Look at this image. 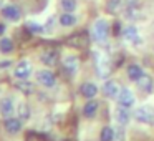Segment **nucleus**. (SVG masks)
<instances>
[{"label": "nucleus", "instance_id": "nucleus-1", "mask_svg": "<svg viewBox=\"0 0 154 141\" xmlns=\"http://www.w3.org/2000/svg\"><path fill=\"white\" fill-rule=\"evenodd\" d=\"M134 118H136V121H139V123L152 126L154 124V108L149 106V105L139 106L136 111H134Z\"/></svg>", "mask_w": 154, "mask_h": 141}, {"label": "nucleus", "instance_id": "nucleus-2", "mask_svg": "<svg viewBox=\"0 0 154 141\" xmlns=\"http://www.w3.org/2000/svg\"><path fill=\"white\" fill-rule=\"evenodd\" d=\"M108 33H109V25H108L106 20H103V18H100V20L94 22L93 25V38L96 42H104L108 37Z\"/></svg>", "mask_w": 154, "mask_h": 141}, {"label": "nucleus", "instance_id": "nucleus-3", "mask_svg": "<svg viewBox=\"0 0 154 141\" xmlns=\"http://www.w3.org/2000/svg\"><path fill=\"white\" fill-rule=\"evenodd\" d=\"M32 71H33V67H32L30 60H20L14 68V77L17 80H27L32 75Z\"/></svg>", "mask_w": 154, "mask_h": 141}, {"label": "nucleus", "instance_id": "nucleus-4", "mask_svg": "<svg viewBox=\"0 0 154 141\" xmlns=\"http://www.w3.org/2000/svg\"><path fill=\"white\" fill-rule=\"evenodd\" d=\"M35 77H37V83H40L45 88H53L57 85V77L50 70H38Z\"/></svg>", "mask_w": 154, "mask_h": 141}, {"label": "nucleus", "instance_id": "nucleus-5", "mask_svg": "<svg viewBox=\"0 0 154 141\" xmlns=\"http://www.w3.org/2000/svg\"><path fill=\"white\" fill-rule=\"evenodd\" d=\"M15 111H17V108H15L14 98H12V96H4V98H0V116L10 118V116H14Z\"/></svg>", "mask_w": 154, "mask_h": 141}, {"label": "nucleus", "instance_id": "nucleus-6", "mask_svg": "<svg viewBox=\"0 0 154 141\" xmlns=\"http://www.w3.org/2000/svg\"><path fill=\"white\" fill-rule=\"evenodd\" d=\"M22 126H23V123L18 116H10L4 120V130L8 134H18L22 131Z\"/></svg>", "mask_w": 154, "mask_h": 141}, {"label": "nucleus", "instance_id": "nucleus-7", "mask_svg": "<svg viewBox=\"0 0 154 141\" xmlns=\"http://www.w3.org/2000/svg\"><path fill=\"white\" fill-rule=\"evenodd\" d=\"M90 43V37H88L86 32H80V33H75L68 38V45L75 48H86Z\"/></svg>", "mask_w": 154, "mask_h": 141}, {"label": "nucleus", "instance_id": "nucleus-8", "mask_svg": "<svg viewBox=\"0 0 154 141\" xmlns=\"http://www.w3.org/2000/svg\"><path fill=\"white\" fill-rule=\"evenodd\" d=\"M118 101H119V106L124 108H131L134 105V95L129 88H121L119 95H118Z\"/></svg>", "mask_w": 154, "mask_h": 141}, {"label": "nucleus", "instance_id": "nucleus-9", "mask_svg": "<svg viewBox=\"0 0 154 141\" xmlns=\"http://www.w3.org/2000/svg\"><path fill=\"white\" fill-rule=\"evenodd\" d=\"M2 15L10 22H18L20 17H22V12H20V8H18L17 5L8 4V5H5V7L2 8Z\"/></svg>", "mask_w": 154, "mask_h": 141}, {"label": "nucleus", "instance_id": "nucleus-10", "mask_svg": "<svg viewBox=\"0 0 154 141\" xmlns=\"http://www.w3.org/2000/svg\"><path fill=\"white\" fill-rule=\"evenodd\" d=\"M94 65H96V70H98V75H100V77L104 78L109 73V61H108L101 53L94 55Z\"/></svg>", "mask_w": 154, "mask_h": 141}, {"label": "nucleus", "instance_id": "nucleus-11", "mask_svg": "<svg viewBox=\"0 0 154 141\" xmlns=\"http://www.w3.org/2000/svg\"><path fill=\"white\" fill-rule=\"evenodd\" d=\"M40 60L43 65H47V67H53V65H57L58 61V52L55 50V48H48V50H43L40 55Z\"/></svg>", "mask_w": 154, "mask_h": 141}, {"label": "nucleus", "instance_id": "nucleus-12", "mask_svg": "<svg viewBox=\"0 0 154 141\" xmlns=\"http://www.w3.org/2000/svg\"><path fill=\"white\" fill-rule=\"evenodd\" d=\"M78 67H80V61H78L76 57L68 55V57L63 58V68H65V71H66L68 75H71V77H73V75L78 71Z\"/></svg>", "mask_w": 154, "mask_h": 141}, {"label": "nucleus", "instance_id": "nucleus-13", "mask_svg": "<svg viewBox=\"0 0 154 141\" xmlns=\"http://www.w3.org/2000/svg\"><path fill=\"white\" fill-rule=\"evenodd\" d=\"M136 83H137V88H139L143 93H151V91L154 90V80H152V77L147 75V73H144Z\"/></svg>", "mask_w": 154, "mask_h": 141}, {"label": "nucleus", "instance_id": "nucleus-14", "mask_svg": "<svg viewBox=\"0 0 154 141\" xmlns=\"http://www.w3.org/2000/svg\"><path fill=\"white\" fill-rule=\"evenodd\" d=\"M103 93H104V96H108V98H118V95H119V86H118L116 81L108 80L106 83L103 85Z\"/></svg>", "mask_w": 154, "mask_h": 141}, {"label": "nucleus", "instance_id": "nucleus-15", "mask_svg": "<svg viewBox=\"0 0 154 141\" xmlns=\"http://www.w3.org/2000/svg\"><path fill=\"white\" fill-rule=\"evenodd\" d=\"M80 91H81V95H83L85 98H88V100H93L94 96H96V93H98V86L94 83H83L81 85V88H80Z\"/></svg>", "mask_w": 154, "mask_h": 141}, {"label": "nucleus", "instance_id": "nucleus-16", "mask_svg": "<svg viewBox=\"0 0 154 141\" xmlns=\"http://www.w3.org/2000/svg\"><path fill=\"white\" fill-rule=\"evenodd\" d=\"M123 38H124V40L133 42V43H141L137 28H134V27H126V28H124V30H123Z\"/></svg>", "mask_w": 154, "mask_h": 141}, {"label": "nucleus", "instance_id": "nucleus-17", "mask_svg": "<svg viewBox=\"0 0 154 141\" xmlns=\"http://www.w3.org/2000/svg\"><path fill=\"white\" fill-rule=\"evenodd\" d=\"M114 118H116V121L121 124V126L128 124V121H129V113H128V108L119 106L116 111H114Z\"/></svg>", "mask_w": 154, "mask_h": 141}, {"label": "nucleus", "instance_id": "nucleus-18", "mask_svg": "<svg viewBox=\"0 0 154 141\" xmlns=\"http://www.w3.org/2000/svg\"><path fill=\"white\" fill-rule=\"evenodd\" d=\"M17 114H18V118H20L22 121H27V120H30V116H32V111H30V106H28V103H25V101H22V103L17 106Z\"/></svg>", "mask_w": 154, "mask_h": 141}, {"label": "nucleus", "instance_id": "nucleus-19", "mask_svg": "<svg viewBox=\"0 0 154 141\" xmlns=\"http://www.w3.org/2000/svg\"><path fill=\"white\" fill-rule=\"evenodd\" d=\"M143 75H144V70L139 65H129V67H128V77H129V80L137 81Z\"/></svg>", "mask_w": 154, "mask_h": 141}, {"label": "nucleus", "instance_id": "nucleus-20", "mask_svg": "<svg viewBox=\"0 0 154 141\" xmlns=\"http://www.w3.org/2000/svg\"><path fill=\"white\" fill-rule=\"evenodd\" d=\"M96 111H98V101H94V100H90L83 106V114L86 118H93L96 114Z\"/></svg>", "mask_w": 154, "mask_h": 141}, {"label": "nucleus", "instance_id": "nucleus-21", "mask_svg": "<svg viewBox=\"0 0 154 141\" xmlns=\"http://www.w3.org/2000/svg\"><path fill=\"white\" fill-rule=\"evenodd\" d=\"M15 50V45L10 38H0V53L8 55Z\"/></svg>", "mask_w": 154, "mask_h": 141}, {"label": "nucleus", "instance_id": "nucleus-22", "mask_svg": "<svg viewBox=\"0 0 154 141\" xmlns=\"http://www.w3.org/2000/svg\"><path fill=\"white\" fill-rule=\"evenodd\" d=\"M116 138V131L111 126H104L100 133V141H114Z\"/></svg>", "mask_w": 154, "mask_h": 141}, {"label": "nucleus", "instance_id": "nucleus-23", "mask_svg": "<svg viewBox=\"0 0 154 141\" xmlns=\"http://www.w3.org/2000/svg\"><path fill=\"white\" fill-rule=\"evenodd\" d=\"M60 24L63 25V27H73V25L76 24V17H75L71 12H66V14H63L60 17Z\"/></svg>", "mask_w": 154, "mask_h": 141}, {"label": "nucleus", "instance_id": "nucleus-24", "mask_svg": "<svg viewBox=\"0 0 154 141\" xmlns=\"http://www.w3.org/2000/svg\"><path fill=\"white\" fill-rule=\"evenodd\" d=\"M121 4H123V0H108L106 10L109 12V14H116V12L121 8Z\"/></svg>", "mask_w": 154, "mask_h": 141}, {"label": "nucleus", "instance_id": "nucleus-25", "mask_svg": "<svg viewBox=\"0 0 154 141\" xmlns=\"http://www.w3.org/2000/svg\"><path fill=\"white\" fill-rule=\"evenodd\" d=\"M17 88H18L20 91H23L25 95H30L32 91H33V85L28 83L27 80H20V81L17 83Z\"/></svg>", "mask_w": 154, "mask_h": 141}, {"label": "nucleus", "instance_id": "nucleus-26", "mask_svg": "<svg viewBox=\"0 0 154 141\" xmlns=\"http://www.w3.org/2000/svg\"><path fill=\"white\" fill-rule=\"evenodd\" d=\"M61 8L65 12H73L76 8V0H61Z\"/></svg>", "mask_w": 154, "mask_h": 141}, {"label": "nucleus", "instance_id": "nucleus-27", "mask_svg": "<svg viewBox=\"0 0 154 141\" xmlns=\"http://www.w3.org/2000/svg\"><path fill=\"white\" fill-rule=\"evenodd\" d=\"M27 28L32 32V33H43L45 32V28L42 27V25H38V24H28Z\"/></svg>", "mask_w": 154, "mask_h": 141}, {"label": "nucleus", "instance_id": "nucleus-28", "mask_svg": "<svg viewBox=\"0 0 154 141\" xmlns=\"http://www.w3.org/2000/svg\"><path fill=\"white\" fill-rule=\"evenodd\" d=\"M139 7V0H126V8H134Z\"/></svg>", "mask_w": 154, "mask_h": 141}, {"label": "nucleus", "instance_id": "nucleus-29", "mask_svg": "<svg viewBox=\"0 0 154 141\" xmlns=\"http://www.w3.org/2000/svg\"><path fill=\"white\" fill-rule=\"evenodd\" d=\"M116 136H118V141H124V131L123 130L116 131Z\"/></svg>", "mask_w": 154, "mask_h": 141}, {"label": "nucleus", "instance_id": "nucleus-30", "mask_svg": "<svg viewBox=\"0 0 154 141\" xmlns=\"http://www.w3.org/2000/svg\"><path fill=\"white\" fill-rule=\"evenodd\" d=\"M5 30H7V28H5V25H4V24H0V35H4Z\"/></svg>", "mask_w": 154, "mask_h": 141}]
</instances>
